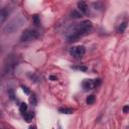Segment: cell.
<instances>
[{
    "instance_id": "obj_1",
    "label": "cell",
    "mask_w": 129,
    "mask_h": 129,
    "mask_svg": "<svg viewBox=\"0 0 129 129\" xmlns=\"http://www.w3.org/2000/svg\"><path fill=\"white\" fill-rule=\"evenodd\" d=\"M93 27V24L90 20H85L81 23H77L68 29L66 33V38L68 41H76L80 37L88 34Z\"/></svg>"
},
{
    "instance_id": "obj_10",
    "label": "cell",
    "mask_w": 129,
    "mask_h": 129,
    "mask_svg": "<svg viewBox=\"0 0 129 129\" xmlns=\"http://www.w3.org/2000/svg\"><path fill=\"white\" fill-rule=\"evenodd\" d=\"M95 102V96L94 95H90L88 98H87V104H93V103Z\"/></svg>"
},
{
    "instance_id": "obj_21",
    "label": "cell",
    "mask_w": 129,
    "mask_h": 129,
    "mask_svg": "<svg viewBox=\"0 0 129 129\" xmlns=\"http://www.w3.org/2000/svg\"><path fill=\"white\" fill-rule=\"evenodd\" d=\"M0 129H4V128H0Z\"/></svg>"
},
{
    "instance_id": "obj_18",
    "label": "cell",
    "mask_w": 129,
    "mask_h": 129,
    "mask_svg": "<svg viewBox=\"0 0 129 129\" xmlns=\"http://www.w3.org/2000/svg\"><path fill=\"white\" fill-rule=\"evenodd\" d=\"M10 96H11V99H14V96H13V93L10 92Z\"/></svg>"
},
{
    "instance_id": "obj_9",
    "label": "cell",
    "mask_w": 129,
    "mask_h": 129,
    "mask_svg": "<svg viewBox=\"0 0 129 129\" xmlns=\"http://www.w3.org/2000/svg\"><path fill=\"white\" fill-rule=\"evenodd\" d=\"M126 27H127V22H126V21L122 22L121 24L119 25V27H118V32H120V33L124 32V31H125V29H126Z\"/></svg>"
},
{
    "instance_id": "obj_8",
    "label": "cell",
    "mask_w": 129,
    "mask_h": 129,
    "mask_svg": "<svg viewBox=\"0 0 129 129\" xmlns=\"http://www.w3.org/2000/svg\"><path fill=\"white\" fill-rule=\"evenodd\" d=\"M59 112L63 114H72L74 112V110L71 108H59Z\"/></svg>"
},
{
    "instance_id": "obj_3",
    "label": "cell",
    "mask_w": 129,
    "mask_h": 129,
    "mask_svg": "<svg viewBox=\"0 0 129 129\" xmlns=\"http://www.w3.org/2000/svg\"><path fill=\"white\" fill-rule=\"evenodd\" d=\"M39 35V32L35 29H32V28H28L25 30L20 36V40L22 42H26V41H30V40H34L36 39Z\"/></svg>"
},
{
    "instance_id": "obj_4",
    "label": "cell",
    "mask_w": 129,
    "mask_h": 129,
    "mask_svg": "<svg viewBox=\"0 0 129 129\" xmlns=\"http://www.w3.org/2000/svg\"><path fill=\"white\" fill-rule=\"evenodd\" d=\"M86 53V48L85 47L83 46H77V47H74L71 48V54L72 56L76 57V58H81L85 55Z\"/></svg>"
},
{
    "instance_id": "obj_11",
    "label": "cell",
    "mask_w": 129,
    "mask_h": 129,
    "mask_svg": "<svg viewBox=\"0 0 129 129\" xmlns=\"http://www.w3.org/2000/svg\"><path fill=\"white\" fill-rule=\"evenodd\" d=\"M26 110H27V105L25 104V103H21L20 104V111L22 113H25L26 112Z\"/></svg>"
},
{
    "instance_id": "obj_17",
    "label": "cell",
    "mask_w": 129,
    "mask_h": 129,
    "mask_svg": "<svg viewBox=\"0 0 129 129\" xmlns=\"http://www.w3.org/2000/svg\"><path fill=\"white\" fill-rule=\"evenodd\" d=\"M49 79H50V80H57V77H55V76H50V77H49Z\"/></svg>"
},
{
    "instance_id": "obj_2",
    "label": "cell",
    "mask_w": 129,
    "mask_h": 129,
    "mask_svg": "<svg viewBox=\"0 0 129 129\" xmlns=\"http://www.w3.org/2000/svg\"><path fill=\"white\" fill-rule=\"evenodd\" d=\"M24 21H25V19L23 18V17H21V16L16 17V18L12 19L9 23L6 25L5 28H4V30H5L7 33H12V32H14L15 30L18 29V28L21 26V25L23 24Z\"/></svg>"
},
{
    "instance_id": "obj_5",
    "label": "cell",
    "mask_w": 129,
    "mask_h": 129,
    "mask_svg": "<svg viewBox=\"0 0 129 129\" xmlns=\"http://www.w3.org/2000/svg\"><path fill=\"white\" fill-rule=\"evenodd\" d=\"M100 80H96V81H93V80H86L84 81L83 83V87L85 90H91L93 89L94 87H96V86H98L100 84Z\"/></svg>"
},
{
    "instance_id": "obj_14",
    "label": "cell",
    "mask_w": 129,
    "mask_h": 129,
    "mask_svg": "<svg viewBox=\"0 0 129 129\" xmlns=\"http://www.w3.org/2000/svg\"><path fill=\"white\" fill-rule=\"evenodd\" d=\"M22 90H23V92H24L25 94H27V95H29V94H30L29 89H28L27 87H25V86H22Z\"/></svg>"
},
{
    "instance_id": "obj_15",
    "label": "cell",
    "mask_w": 129,
    "mask_h": 129,
    "mask_svg": "<svg viewBox=\"0 0 129 129\" xmlns=\"http://www.w3.org/2000/svg\"><path fill=\"white\" fill-rule=\"evenodd\" d=\"M33 19H34V22H35V24H36V25H38V24H39V21H38V16H37V15H34V16H33Z\"/></svg>"
},
{
    "instance_id": "obj_7",
    "label": "cell",
    "mask_w": 129,
    "mask_h": 129,
    "mask_svg": "<svg viewBox=\"0 0 129 129\" xmlns=\"http://www.w3.org/2000/svg\"><path fill=\"white\" fill-rule=\"evenodd\" d=\"M78 7H79V9L81 10V12H83V13H86V12H87L88 5H87V3H86V2L80 1V2L78 3Z\"/></svg>"
},
{
    "instance_id": "obj_13",
    "label": "cell",
    "mask_w": 129,
    "mask_h": 129,
    "mask_svg": "<svg viewBox=\"0 0 129 129\" xmlns=\"http://www.w3.org/2000/svg\"><path fill=\"white\" fill-rule=\"evenodd\" d=\"M29 102L31 103L32 105L35 106V105H36V98L34 97V96H31V97H30V99H29Z\"/></svg>"
},
{
    "instance_id": "obj_16",
    "label": "cell",
    "mask_w": 129,
    "mask_h": 129,
    "mask_svg": "<svg viewBox=\"0 0 129 129\" xmlns=\"http://www.w3.org/2000/svg\"><path fill=\"white\" fill-rule=\"evenodd\" d=\"M128 109H129V107H128V106H125V107L123 108V112H124V113H127Z\"/></svg>"
},
{
    "instance_id": "obj_20",
    "label": "cell",
    "mask_w": 129,
    "mask_h": 129,
    "mask_svg": "<svg viewBox=\"0 0 129 129\" xmlns=\"http://www.w3.org/2000/svg\"><path fill=\"white\" fill-rule=\"evenodd\" d=\"M0 117H2V114H1V112H0Z\"/></svg>"
},
{
    "instance_id": "obj_6",
    "label": "cell",
    "mask_w": 129,
    "mask_h": 129,
    "mask_svg": "<svg viewBox=\"0 0 129 129\" xmlns=\"http://www.w3.org/2000/svg\"><path fill=\"white\" fill-rule=\"evenodd\" d=\"M33 117H34V113L32 112V111H29V112L23 113V118H24V120L26 122H30L31 120L33 119Z\"/></svg>"
},
{
    "instance_id": "obj_12",
    "label": "cell",
    "mask_w": 129,
    "mask_h": 129,
    "mask_svg": "<svg viewBox=\"0 0 129 129\" xmlns=\"http://www.w3.org/2000/svg\"><path fill=\"white\" fill-rule=\"evenodd\" d=\"M72 17H74V18H80V17H81V13L78 12L77 10H74L72 12Z\"/></svg>"
},
{
    "instance_id": "obj_19",
    "label": "cell",
    "mask_w": 129,
    "mask_h": 129,
    "mask_svg": "<svg viewBox=\"0 0 129 129\" xmlns=\"http://www.w3.org/2000/svg\"><path fill=\"white\" fill-rule=\"evenodd\" d=\"M29 129H35V127H34V126H30Z\"/></svg>"
}]
</instances>
